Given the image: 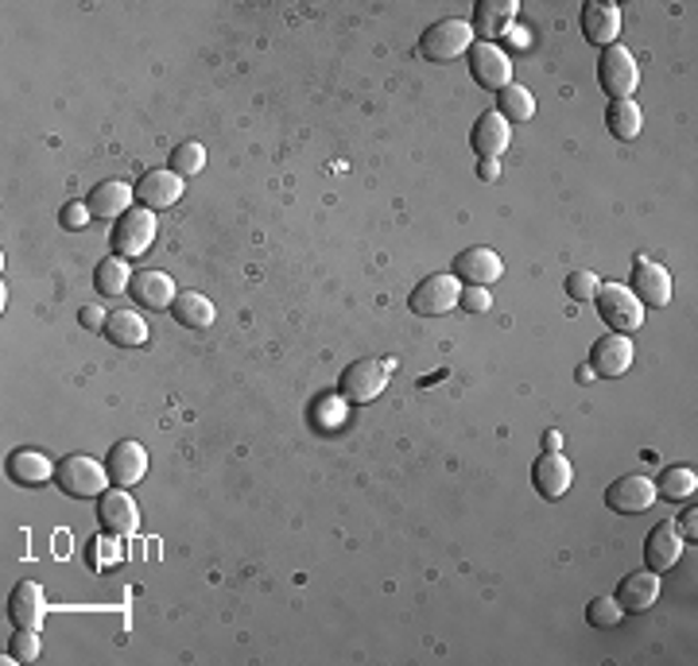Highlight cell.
<instances>
[{"mask_svg":"<svg viewBox=\"0 0 698 666\" xmlns=\"http://www.w3.org/2000/svg\"><path fill=\"white\" fill-rule=\"evenodd\" d=\"M532 480H535V488H540L543 500H563L566 488L574 485V465H571V457L558 454V449H547L543 457H535Z\"/></svg>","mask_w":698,"mask_h":666,"instance_id":"cell-13","label":"cell"},{"mask_svg":"<svg viewBox=\"0 0 698 666\" xmlns=\"http://www.w3.org/2000/svg\"><path fill=\"white\" fill-rule=\"evenodd\" d=\"M183 186H186V178H178L171 167L147 170V175L136 183V201L144 209H152V214H160V209H171L178 198H183Z\"/></svg>","mask_w":698,"mask_h":666,"instance_id":"cell-16","label":"cell"},{"mask_svg":"<svg viewBox=\"0 0 698 666\" xmlns=\"http://www.w3.org/2000/svg\"><path fill=\"white\" fill-rule=\"evenodd\" d=\"M656 500H659L656 480L640 477V472L617 477L609 488H605V503H609V511H617V516H640V511H648Z\"/></svg>","mask_w":698,"mask_h":666,"instance_id":"cell-9","label":"cell"},{"mask_svg":"<svg viewBox=\"0 0 698 666\" xmlns=\"http://www.w3.org/2000/svg\"><path fill=\"white\" fill-rule=\"evenodd\" d=\"M39 651H43V639H39L35 627H20V632L8 639V658H12V663H35Z\"/></svg>","mask_w":698,"mask_h":666,"instance_id":"cell-34","label":"cell"},{"mask_svg":"<svg viewBox=\"0 0 698 666\" xmlns=\"http://www.w3.org/2000/svg\"><path fill=\"white\" fill-rule=\"evenodd\" d=\"M97 519H101V531L132 534L140 527V508L124 488H109V492L97 500Z\"/></svg>","mask_w":698,"mask_h":666,"instance_id":"cell-18","label":"cell"},{"mask_svg":"<svg viewBox=\"0 0 698 666\" xmlns=\"http://www.w3.org/2000/svg\"><path fill=\"white\" fill-rule=\"evenodd\" d=\"M594 379V368H578V384H589Z\"/></svg>","mask_w":698,"mask_h":666,"instance_id":"cell-44","label":"cell"},{"mask_svg":"<svg viewBox=\"0 0 698 666\" xmlns=\"http://www.w3.org/2000/svg\"><path fill=\"white\" fill-rule=\"evenodd\" d=\"M105 337L121 348H136L147 341V322L136 314V310H113L105 322Z\"/></svg>","mask_w":698,"mask_h":666,"instance_id":"cell-27","label":"cell"},{"mask_svg":"<svg viewBox=\"0 0 698 666\" xmlns=\"http://www.w3.org/2000/svg\"><path fill=\"white\" fill-rule=\"evenodd\" d=\"M594 302H597L602 322L609 325L613 333H628V337H633V333L644 325V306L636 302V294L628 291L625 283H602L594 294Z\"/></svg>","mask_w":698,"mask_h":666,"instance_id":"cell-3","label":"cell"},{"mask_svg":"<svg viewBox=\"0 0 698 666\" xmlns=\"http://www.w3.org/2000/svg\"><path fill=\"white\" fill-rule=\"evenodd\" d=\"M543 446H547V449H558V446H563V434H558V430H547V434H543Z\"/></svg>","mask_w":698,"mask_h":666,"instance_id":"cell-43","label":"cell"},{"mask_svg":"<svg viewBox=\"0 0 698 666\" xmlns=\"http://www.w3.org/2000/svg\"><path fill=\"white\" fill-rule=\"evenodd\" d=\"M458 306L470 310V314H485V310L493 306V299H489V287H462V299H458Z\"/></svg>","mask_w":698,"mask_h":666,"instance_id":"cell-38","label":"cell"},{"mask_svg":"<svg viewBox=\"0 0 698 666\" xmlns=\"http://www.w3.org/2000/svg\"><path fill=\"white\" fill-rule=\"evenodd\" d=\"M470 144L481 159H501L512 144V124L493 108V113L478 116V124H473V132H470Z\"/></svg>","mask_w":698,"mask_h":666,"instance_id":"cell-21","label":"cell"},{"mask_svg":"<svg viewBox=\"0 0 698 666\" xmlns=\"http://www.w3.org/2000/svg\"><path fill=\"white\" fill-rule=\"evenodd\" d=\"M90 221H93V214H90V206H85V201H66V206H62V214H59V225H62V229H70V232L85 229Z\"/></svg>","mask_w":698,"mask_h":666,"instance_id":"cell-37","label":"cell"},{"mask_svg":"<svg viewBox=\"0 0 698 666\" xmlns=\"http://www.w3.org/2000/svg\"><path fill=\"white\" fill-rule=\"evenodd\" d=\"M516 12H520L516 0H478L470 20L473 35H481V43H496L516 23Z\"/></svg>","mask_w":698,"mask_h":666,"instance_id":"cell-19","label":"cell"},{"mask_svg":"<svg viewBox=\"0 0 698 666\" xmlns=\"http://www.w3.org/2000/svg\"><path fill=\"white\" fill-rule=\"evenodd\" d=\"M202 167H206V147H202L198 139H186V144L171 147V170H175L178 178H194Z\"/></svg>","mask_w":698,"mask_h":666,"instance_id":"cell-32","label":"cell"},{"mask_svg":"<svg viewBox=\"0 0 698 666\" xmlns=\"http://www.w3.org/2000/svg\"><path fill=\"white\" fill-rule=\"evenodd\" d=\"M640 306H667L671 302V271L664 263H651L648 256H636L633 260V287Z\"/></svg>","mask_w":698,"mask_h":666,"instance_id":"cell-10","label":"cell"},{"mask_svg":"<svg viewBox=\"0 0 698 666\" xmlns=\"http://www.w3.org/2000/svg\"><path fill=\"white\" fill-rule=\"evenodd\" d=\"M465 59H470L473 82L485 85V90L501 93L504 85H512V59H509V51H504V46L473 39V46L465 51Z\"/></svg>","mask_w":698,"mask_h":666,"instance_id":"cell-8","label":"cell"},{"mask_svg":"<svg viewBox=\"0 0 698 666\" xmlns=\"http://www.w3.org/2000/svg\"><path fill=\"white\" fill-rule=\"evenodd\" d=\"M496 113H501L509 124L532 121V116H535V97H532V90H524V85H504V90L496 93Z\"/></svg>","mask_w":698,"mask_h":666,"instance_id":"cell-31","label":"cell"},{"mask_svg":"<svg viewBox=\"0 0 698 666\" xmlns=\"http://www.w3.org/2000/svg\"><path fill=\"white\" fill-rule=\"evenodd\" d=\"M589 368H594V376L605 379L625 376L633 368V337L628 333H605V337H597L594 348H589Z\"/></svg>","mask_w":698,"mask_h":666,"instance_id":"cell-11","label":"cell"},{"mask_svg":"<svg viewBox=\"0 0 698 666\" xmlns=\"http://www.w3.org/2000/svg\"><path fill=\"white\" fill-rule=\"evenodd\" d=\"M458 299H462V283H458L450 271H439V275H427L423 283L411 291L408 302L419 318H442L458 306Z\"/></svg>","mask_w":698,"mask_h":666,"instance_id":"cell-7","label":"cell"},{"mask_svg":"<svg viewBox=\"0 0 698 666\" xmlns=\"http://www.w3.org/2000/svg\"><path fill=\"white\" fill-rule=\"evenodd\" d=\"M695 492H698V472L690 469V465H667V469L659 472L656 496H664V500L682 503V500H695Z\"/></svg>","mask_w":698,"mask_h":666,"instance_id":"cell-28","label":"cell"},{"mask_svg":"<svg viewBox=\"0 0 698 666\" xmlns=\"http://www.w3.org/2000/svg\"><path fill=\"white\" fill-rule=\"evenodd\" d=\"M586 620L594 627H617L625 620V608L617 604V596H594L586 608Z\"/></svg>","mask_w":698,"mask_h":666,"instance_id":"cell-35","label":"cell"},{"mask_svg":"<svg viewBox=\"0 0 698 666\" xmlns=\"http://www.w3.org/2000/svg\"><path fill=\"white\" fill-rule=\"evenodd\" d=\"M597 271H571L566 275V294H571L574 302H594L597 294Z\"/></svg>","mask_w":698,"mask_h":666,"instance_id":"cell-36","label":"cell"},{"mask_svg":"<svg viewBox=\"0 0 698 666\" xmlns=\"http://www.w3.org/2000/svg\"><path fill=\"white\" fill-rule=\"evenodd\" d=\"M8 616L16 620V627H43L47 620V596L39 581H20L8 596Z\"/></svg>","mask_w":698,"mask_h":666,"instance_id":"cell-23","label":"cell"},{"mask_svg":"<svg viewBox=\"0 0 698 666\" xmlns=\"http://www.w3.org/2000/svg\"><path fill=\"white\" fill-rule=\"evenodd\" d=\"M597 82H602V90L609 93L613 101L633 97L636 85H640V66H636L633 51L620 46V43L605 46L602 59H597Z\"/></svg>","mask_w":698,"mask_h":666,"instance_id":"cell-5","label":"cell"},{"mask_svg":"<svg viewBox=\"0 0 698 666\" xmlns=\"http://www.w3.org/2000/svg\"><path fill=\"white\" fill-rule=\"evenodd\" d=\"M132 302H140V306L147 310H171V302H175V279L167 275L163 268H144V271H132Z\"/></svg>","mask_w":698,"mask_h":666,"instance_id":"cell-17","label":"cell"},{"mask_svg":"<svg viewBox=\"0 0 698 666\" xmlns=\"http://www.w3.org/2000/svg\"><path fill=\"white\" fill-rule=\"evenodd\" d=\"M496 175H501V159H481L478 163V178H481V183H496Z\"/></svg>","mask_w":698,"mask_h":666,"instance_id":"cell-42","label":"cell"},{"mask_svg":"<svg viewBox=\"0 0 698 666\" xmlns=\"http://www.w3.org/2000/svg\"><path fill=\"white\" fill-rule=\"evenodd\" d=\"M450 275L458 279V283L465 287H489L496 283V279L504 275V263L501 256L493 252V248H465V252L454 256V268H450Z\"/></svg>","mask_w":698,"mask_h":666,"instance_id":"cell-12","label":"cell"},{"mask_svg":"<svg viewBox=\"0 0 698 666\" xmlns=\"http://www.w3.org/2000/svg\"><path fill=\"white\" fill-rule=\"evenodd\" d=\"M132 201H136V190H132L124 178H105V183H97L90 190L85 206H90V214L101 217V221H116V217L129 214Z\"/></svg>","mask_w":698,"mask_h":666,"instance_id":"cell-20","label":"cell"},{"mask_svg":"<svg viewBox=\"0 0 698 666\" xmlns=\"http://www.w3.org/2000/svg\"><path fill=\"white\" fill-rule=\"evenodd\" d=\"M392 368H396L392 356H388V361H372V356H365V361H353L346 372H341L338 395L346 403H372L388 387V376H392Z\"/></svg>","mask_w":698,"mask_h":666,"instance_id":"cell-2","label":"cell"},{"mask_svg":"<svg viewBox=\"0 0 698 666\" xmlns=\"http://www.w3.org/2000/svg\"><path fill=\"white\" fill-rule=\"evenodd\" d=\"M695 519H698V508H695V503H690V511H682L679 523H675V531L687 534V539H695V534H698V523H695Z\"/></svg>","mask_w":698,"mask_h":666,"instance_id":"cell-41","label":"cell"},{"mask_svg":"<svg viewBox=\"0 0 698 666\" xmlns=\"http://www.w3.org/2000/svg\"><path fill=\"white\" fill-rule=\"evenodd\" d=\"M155 240V214L144 206L129 209L124 217H116L113 225V256H124V260H136L152 248Z\"/></svg>","mask_w":698,"mask_h":666,"instance_id":"cell-6","label":"cell"},{"mask_svg":"<svg viewBox=\"0 0 698 666\" xmlns=\"http://www.w3.org/2000/svg\"><path fill=\"white\" fill-rule=\"evenodd\" d=\"M4 469H8V477H12L16 485L39 488L43 480L54 477V469H59V465L47 461V454H39V449H16V454H8Z\"/></svg>","mask_w":698,"mask_h":666,"instance_id":"cell-24","label":"cell"},{"mask_svg":"<svg viewBox=\"0 0 698 666\" xmlns=\"http://www.w3.org/2000/svg\"><path fill=\"white\" fill-rule=\"evenodd\" d=\"M171 314H175L178 325H186V330H209L214 325V302L206 299V294L198 291H178L175 302H171Z\"/></svg>","mask_w":698,"mask_h":666,"instance_id":"cell-26","label":"cell"},{"mask_svg":"<svg viewBox=\"0 0 698 666\" xmlns=\"http://www.w3.org/2000/svg\"><path fill=\"white\" fill-rule=\"evenodd\" d=\"M105 469H109V480H113L116 488L140 485V480H144V472H147V449L140 446V441H132V438L116 441V446L109 449V457H105Z\"/></svg>","mask_w":698,"mask_h":666,"instance_id":"cell-14","label":"cell"},{"mask_svg":"<svg viewBox=\"0 0 698 666\" xmlns=\"http://www.w3.org/2000/svg\"><path fill=\"white\" fill-rule=\"evenodd\" d=\"M605 124H609L613 136L628 144V139L640 136L644 113H640V105H636L633 97H617V101H609V108H605Z\"/></svg>","mask_w":698,"mask_h":666,"instance_id":"cell-29","label":"cell"},{"mask_svg":"<svg viewBox=\"0 0 698 666\" xmlns=\"http://www.w3.org/2000/svg\"><path fill=\"white\" fill-rule=\"evenodd\" d=\"M105 322H109V314L101 302H90V306L78 310V325H82V330H105Z\"/></svg>","mask_w":698,"mask_h":666,"instance_id":"cell-39","label":"cell"},{"mask_svg":"<svg viewBox=\"0 0 698 666\" xmlns=\"http://www.w3.org/2000/svg\"><path fill=\"white\" fill-rule=\"evenodd\" d=\"M341 407H346V399H330V403H322V407H315V423L318 426H326V430H333V426L341 423Z\"/></svg>","mask_w":698,"mask_h":666,"instance_id":"cell-40","label":"cell"},{"mask_svg":"<svg viewBox=\"0 0 698 666\" xmlns=\"http://www.w3.org/2000/svg\"><path fill=\"white\" fill-rule=\"evenodd\" d=\"M656 601H659V573H651V570L628 573V577L617 585V604L625 612H648Z\"/></svg>","mask_w":698,"mask_h":666,"instance_id":"cell-25","label":"cell"},{"mask_svg":"<svg viewBox=\"0 0 698 666\" xmlns=\"http://www.w3.org/2000/svg\"><path fill=\"white\" fill-rule=\"evenodd\" d=\"M93 283H97V291L105 294V299H116V294L129 291L132 263L124 260V256H109V260H101L97 271H93Z\"/></svg>","mask_w":698,"mask_h":666,"instance_id":"cell-30","label":"cell"},{"mask_svg":"<svg viewBox=\"0 0 698 666\" xmlns=\"http://www.w3.org/2000/svg\"><path fill=\"white\" fill-rule=\"evenodd\" d=\"M473 46L470 20H439L419 35V54L427 62H450Z\"/></svg>","mask_w":698,"mask_h":666,"instance_id":"cell-4","label":"cell"},{"mask_svg":"<svg viewBox=\"0 0 698 666\" xmlns=\"http://www.w3.org/2000/svg\"><path fill=\"white\" fill-rule=\"evenodd\" d=\"M54 480H59L62 492L74 496V500H101L105 488H109V469L101 461H93V457H85V454H70L59 461Z\"/></svg>","mask_w":698,"mask_h":666,"instance_id":"cell-1","label":"cell"},{"mask_svg":"<svg viewBox=\"0 0 698 666\" xmlns=\"http://www.w3.org/2000/svg\"><path fill=\"white\" fill-rule=\"evenodd\" d=\"M682 558V534L675 531V523H656L644 539V562L651 573H667Z\"/></svg>","mask_w":698,"mask_h":666,"instance_id":"cell-22","label":"cell"},{"mask_svg":"<svg viewBox=\"0 0 698 666\" xmlns=\"http://www.w3.org/2000/svg\"><path fill=\"white\" fill-rule=\"evenodd\" d=\"M85 562H90V570H109V565L121 562V534H97V539L90 542V554H85Z\"/></svg>","mask_w":698,"mask_h":666,"instance_id":"cell-33","label":"cell"},{"mask_svg":"<svg viewBox=\"0 0 698 666\" xmlns=\"http://www.w3.org/2000/svg\"><path fill=\"white\" fill-rule=\"evenodd\" d=\"M582 35L594 46H613L620 35V8L613 0H586L582 4Z\"/></svg>","mask_w":698,"mask_h":666,"instance_id":"cell-15","label":"cell"}]
</instances>
